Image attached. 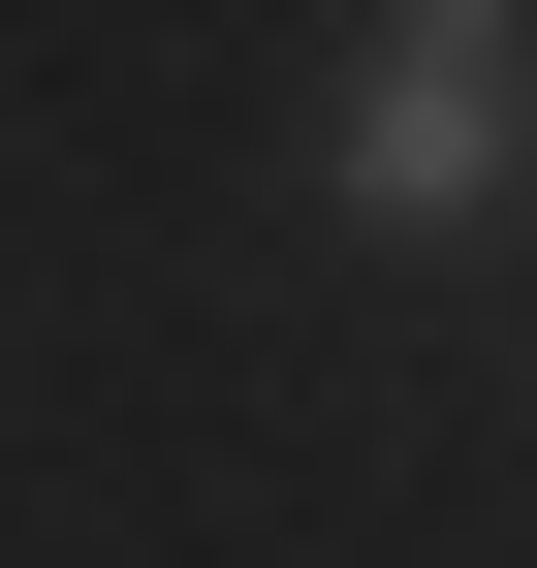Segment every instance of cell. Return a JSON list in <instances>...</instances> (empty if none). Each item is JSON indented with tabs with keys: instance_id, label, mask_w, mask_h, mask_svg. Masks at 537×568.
Masks as SVG:
<instances>
[{
	"instance_id": "obj_1",
	"label": "cell",
	"mask_w": 537,
	"mask_h": 568,
	"mask_svg": "<svg viewBox=\"0 0 537 568\" xmlns=\"http://www.w3.org/2000/svg\"><path fill=\"white\" fill-rule=\"evenodd\" d=\"M506 126H537V32H506V0L348 32V190H379V222H475V190H506Z\"/></svg>"
}]
</instances>
